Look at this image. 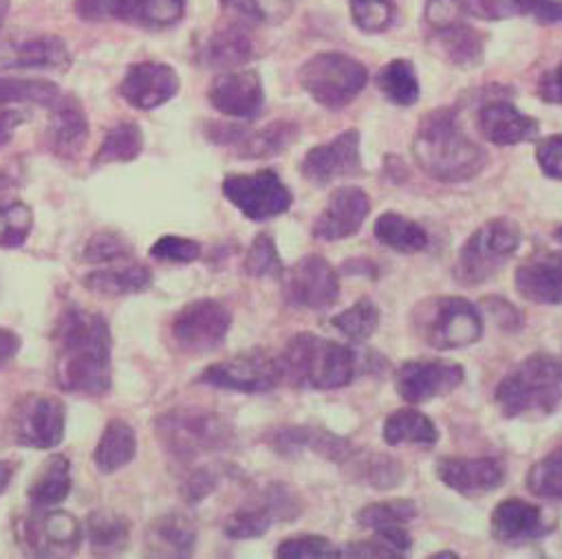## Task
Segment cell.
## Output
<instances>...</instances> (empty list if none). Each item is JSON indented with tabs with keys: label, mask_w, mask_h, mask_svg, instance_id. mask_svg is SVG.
<instances>
[{
	"label": "cell",
	"mask_w": 562,
	"mask_h": 559,
	"mask_svg": "<svg viewBox=\"0 0 562 559\" xmlns=\"http://www.w3.org/2000/svg\"><path fill=\"white\" fill-rule=\"evenodd\" d=\"M56 384L71 395L102 397L111 390V327L102 313L69 305L58 318Z\"/></svg>",
	"instance_id": "obj_1"
},
{
	"label": "cell",
	"mask_w": 562,
	"mask_h": 559,
	"mask_svg": "<svg viewBox=\"0 0 562 559\" xmlns=\"http://www.w3.org/2000/svg\"><path fill=\"white\" fill-rule=\"evenodd\" d=\"M413 155L419 168L441 183H463L487 166L485 150L459 126L457 113L439 109L428 113L413 139Z\"/></svg>",
	"instance_id": "obj_2"
},
{
	"label": "cell",
	"mask_w": 562,
	"mask_h": 559,
	"mask_svg": "<svg viewBox=\"0 0 562 559\" xmlns=\"http://www.w3.org/2000/svg\"><path fill=\"white\" fill-rule=\"evenodd\" d=\"M278 360L292 386L312 390L345 388L358 373V360L351 349L314 333L292 338Z\"/></svg>",
	"instance_id": "obj_3"
},
{
	"label": "cell",
	"mask_w": 562,
	"mask_h": 559,
	"mask_svg": "<svg viewBox=\"0 0 562 559\" xmlns=\"http://www.w3.org/2000/svg\"><path fill=\"white\" fill-rule=\"evenodd\" d=\"M505 419L547 417L562 403V360L536 353L518 364L494 395Z\"/></svg>",
	"instance_id": "obj_4"
},
{
	"label": "cell",
	"mask_w": 562,
	"mask_h": 559,
	"mask_svg": "<svg viewBox=\"0 0 562 559\" xmlns=\"http://www.w3.org/2000/svg\"><path fill=\"white\" fill-rule=\"evenodd\" d=\"M155 432L164 449L181 463L227 449L234 441L229 421L199 408H175L159 414L155 419Z\"/></svg>",
	"instance_id": "obj_5"
},
{
	"label": "cell",
	"mask_w": 562,
	"mask_h": 559,
	"mask_svg": "<svg viewBox=\"0 0 562 559\" xmlns=\"http://www.w3.org/2000/svg\"><path fill=\"white\" fill-rule=\"evenodd\" d=\"M415 335L435 351L472 346L483 335V318L474 305L454 296H437L419 303L411 318Z\"/></svg>",
	"instance_id": "obj_6"
},
{
	"label": "cell",
	"mask_w": 562,
	"mask_h": 559,
	"mask_svg": "<svg viewBox=\"0 0 562 559\" xmlns=\"http://www.w3.org/2000/svg\"><path fill=\"white\" fill-rule=\"evenodd\" d=\"M522 231L516 220L501 216L481 225L461 247L454 277L463 287H479L494 277L516 253Z\"/></svg>",
	"instance_id": "obj_7"
},
{
	"label": "cell",
	"mask_w": 562,
	"mask_h": 559,
	"mask_svg": "<svg viewBox=\"0 0 562 559\" xmlns=\"http://www.w3.org/2000/svg\"><path fill=\"white\" fill-rule=\"evenodd\" d=\"M367 82V67L345 54H318L301 69V84L307 95L329 111L351 104Z\"/></svg>",
	"instance_id": "obj_8"
},
{
	"label": "cell",
	"mask_w": 562,
	"mask_h": 559,
	"mask_svg": "<svg viewBox=\"0 0 562 559\" xmlns=\"http://www.w3.org/2000/svg\"><path fill=\"white\" fill-rule=\"evenodd\" d=\"M221 190L245 218L256 223L283 216L294 203L290 187L269 168L254 174H229Z\"/></svg>",
	"instance_id": "obj_9"
},
{
	"label": "cell",
	"mask_w": 562,
	"mask_h": 559,
	"mask_svg": "<svg viewBox=\"0 0 562 559\" xmlns=\"http://www.w3.org/2000/svg\"><path fill=\"white\" fill-rule=\"evenodd\" d=\"M10 430L21 447L56 449L67 434V406L54 395H27L14 406Z\"/></svg>",
	"instance_id": "obj_10"
},
{
	"label": "cell",
	"mask_w": 562,
	"mask_h": 559,
	"mask_svg": "<svg viewBox=\"0 0 562 559\" xmlns=\"http://www.w3.org/2000/svg\"><path fill=\"white\" fill-rule=\"evenodd\" d=\"M76 14L87 23L117 21L139 30H168L181 23L186 0H76Z\"/></svg>",
	"instance_id": "obj_11"
},
{
	"label": "cell",
	"mask_w": 562,
	"mask_h": 559,
	"mask_svg": "<svg viewBox=\"0 0 562 559\" xmlns=\"http://www.w3.org/2000/svg\"><path fill=\"white\" fill-rule=\"evenodd\" d=\"M283 379L285 375L283 366H280V360L256 351L207 366L199 375L196 384L243 395H262L271 392Z\"/></svg>",
	"instance_id": "obj_12"
},
{
	"label": "cell",
	"mask_w": 562,
	"mask_h": 559,
	"mask_svg": "<svg viewBox=\"0 0 562 559\" xmlns=\"http://www.w3.org/2000/svg\"><path fill=\"white\" fill-rule=\"evenodd\" d=\"M232 327L229 309L212 298L188 303L172 320L170 333L177 346L190 355L216 351Z\"/></svg>",
	"instance_id": "obj_13"
},
{
	"label": "cell",
	"mask_w": 562,
	"mask_h": 559,
	"mask_svg": "<svg viewBox=\"0 0 562 559\" xmlns=\"http://www.w3.org/2000/svg\"><path fill=\"white\" fill-rule=\"evenodd\" d=\"M303 511L299 495L285 484H269L256 500L236 509L223 524L229 539H251L269 531L273 522L296 520Z\"/></svg>",
	"instance_id": "obj_14"
},
{
	"label": "cell",
	"mask_w": 562,
	"mask_h": 559,
	"mask_svg": "<svg viewBox=\"0 0 562 559\" xmlns=\"http://www.w3.org/2000/svg\"><path fill=\"white\" fill-rule=\"evenodd\" d=\"M340 298V277L323 255H305L294 264L285 283V300L292 307L321 311Z\"/></svg>",
	"instance_id": "obj_15"
},
{
	"label": "cell",
	"mask_w": 562,
	"mask_h": 559,
	"mask_svg": "<svg viewBox=\"0 0 562 559\" xmlns=\"http://www.w3.org/2000/svg\"><path fill=\"white\" fill-rule=\"evenodd\" d=\"M463 366L448 360H415L400 366L395 377L397 395L408 403H426L450 395L463 384Z\"/></svg>",
	"instance_id": "obj_16"
},
{
	"label": "cell",
	"mask_w": 562,
	"mask_h": 559,
	"mask_svg": "<svg viewBox=\"0 0 562 559\" xmlns=\"http://www.w3.org/2000/svg\"><path fill=\"white\" fill-rule=\"evenodd\" d=\"M82 526L67 511H41L23 524V541L36 557H71L82 544Z\"/></svg>",
	"instance_id": "obj_17"
},
{
	"label": "cell",
	"mask_w": 562,
	"mask_h": 559,
	"mask_svg": "<svg viewBox=\"0 0 562 559\" xmlns=\"http://www.w3.org/2000/svg\"><path fill=\"white\" fill-rule=\"evenodd\" d=\"M303 174L310 183L321 187L362 172V155H360V133L347 130L338 135L334 141L316 146L307 152L303 161Z\"/></svg>",
	"instance_id": "obj_18"
},
{
	"label": "cell",
	"mask_w": 562,
	"mask_h": 559,
	"mask_svg": "<svg viewBox=\"0 0 562 559\" xmlns=\"http://www.w3.org/2000/svg\"><path fill=\"white\" fill-rule=\"evenodd\" d=\"M181 80L170 65L164 62H137L128 67L120 95L139 111H155L177 98Z\"/></svg>",
	"instance_id": "obj_19"
},
{
	"label": "cell",
	"mask_w": 562,
	"mask_h": 559,
	"mask_svg": "<svg viewBox=\"0 0 562 559\" xmlns=\"http://www.w3.org/2000/svg\"><path fill=\"white\" fill-rule=\"evenodd\" d=\"M299 137V126L292 122H273L260 130H245L238 126L212 124L210 139L218 146H234L243 159H267L288 150Z\"/></svg>",
	"instance_id": "obj_20"
},
{
	"label": "cell",
	"mask_w": 562,
	"mask_h": 559,
	"mask_svg": "<svg viewBox=\"0 0 562 559\" xmlns=\"http://www.w3.org/2000/svg\"><path fill=\"white\" fill-rule=\"evenodd\" d=\"M520 298L533 305H562V251L540 249L531 253L514 273Z\"/></svg>",
	"instance_id": "obj_21"
},
{
	"label": "cell",
	"mask_w": 562,
	"mask_h": 559,
	"mask_svg": "<svg viewBox=\"0 0 562 559\" xmlns=\"http://www.w3.org/2000/svg\"><path fill=\"white\" fill-rule=\"evenodd\" d=\"M207 100L227 117L254 119L265 106L260 76L256 71H225L212 80Z\"/></svg>",
	"instance_id": "obj_22"
},
{
	"label": "cell",
	"mask_w": 562,
	"mask_h": 559,
	"mask_svg": "<svg viewBox=\"0 0 562 559\" xmlns=\"http://www.w3.org/2000/svg\"><path fill=\"white\" fill-rule=\"evenodd\" d=\"M371 214V201L369 194L362 187L345 185L338 187L331 196L325 209L321 212L318 220L314 223V236L321 240H342L364 225V220Z\"/></svg>",
	"instance_id": "obj_23"
},
{
	"label": "cell",
	"mask_w": 562,
	"mask_h": 559,
	"mask_svg": "<svg viewBox=\"0 0 562 559\" xmlns=\"http://www.w3.org/2000/svg\"><path fill=\"white\" fill-rule=\"evenodd\" d=\"M74 58L60 36H27L0 45V67L32 71H67Z\"/></svg>",
	"instance_id": "obj_24"
},
{
	"label": "cell",
	"mask_w": 562,
	"mask_h": 559,
	"mask_svg": "<svg viewBox=\"0 0 562 559\" xmlns=\"http://www.w3.org/2000/svg\"><path fill=\"white\" fill-rule=\"evenodd\" d=\"M439 480L461 493V495H481L498 489L505 482V467L496 458H459L446 456L437 460L435 467Z\"/></svg>",
	"instance_id": "obj_25"
},
{
	"label": "cell",
	"mask_w": 562,
	"mask_h": 559,
	"mask_svg": "<svg viewBox=\"0 0 562 559\" xmlns=\"http://www.w3.org/2000/svg\"><path fill=\"white\" fill-rule=\"evenodd\" d=\"M49 111H52V117L47 124L49 150L65 161H76L85 152L89 141V119L82 104L76 98H60V102Z\"/></svg>",
	"instance_id": "obj_26"
},
{
	"label": "cell",
	"mask_w": 562,
	"mask_h": 559,
	"mask_svg": "<svg viewBox=\"0 0 562 559\" xmlns=\"http://www.w3.org/2000/svg\"><path fill=\"white\" fill-rule=\"evenodd\" d=\"M479 128L496 146H518L536 139L540 133V124L533 117L522 115L514 104L503 100L485 104L479 111Z\"/></svg>",
	"instance_id": "obj_27"
},
{
	"label": "cell",
	"mask_w": 562,
	"mask_h": 559,
	"mask_svg": "<svg viewBox=\"0 0 562 559\" xmlns=\"http://www.w3.org/2000/svg\"><path fill=\"white\" fill-rule=\"evenodd\" d=\"M196 546L194 524L179 513H166L146 528V557H190Z\"/></svg>",
	"instance_id": "obj_28"
},
{
	"label": "cell",
	"mask_w": 562,
	"mask_h": 559,
	"mask_svg": "<svg viewBox=\"0 0 562 559\" xmlns=\"http://www.w3.org/2000/svg\"><path fill=\"white\" fill-rule=\"evenodd\" d=\"M490 528L498 541L533 539L544 533L542 511L527 500L509 498L494 509Z\"/></svg>",
	"instance_id": "obj_29"
},
{
	"label": "cell",
	"mask_w": 562,
	"mask_h": 559,
	"mask_svg": "<svg viewBox=\"0 0 562 559\" xmlns=\"http://www.w3.org/2000/svg\"><path fill=\"white\" fill-rule=\"evenodd\" d=\"M153 271L144 264H126V266H109L95 269L82 277V285L106 298H122V296H137L153 287Z\"/></svg>",
	"instance_id": "obj_30"
},
{
	"label": "cell",
	"mask_w": 562,
	"mask_h": 559,
	"mask_svg": "<svg viewBox=\"0 0 562 559\" xmlns=\"http://www.w3.org/2000/svg\"><path fill=\"white\" fill-rule=\"evenodd\" d=\"M254 58L251 36L238 27L227 25L216 30L201 47V60L210 69H236Z\"/></svg>",
	"instance_id": "obj_31"
},
{
	"label": "cell",
	"mask_w": 562,
	"mask_h": 559,
	"mask_svg": "<svg viewBox=\"0 0 562 559\" xmlns=\"http://www.w3.org/2000/svg\"><path fill=\"white\" fill-rule=\"evenodd\" d=\"M137 456V436L135 430L122 421L111 419L95 445L93 463L102 474H115L128 467Z\"/></svg>",
	"instance_id": "obj_32"
},
{
	"label": "cell",
	"mask_w": 562,
	"mask_h": 559,
	"mask_svg": "<svg viewBox=\"0 0 562 559\" xmlns=\"http://www.w3.org/2000/svg\"><path fill=\"white\" fill-rule=\"evenodd\" d=\"M74 487L71 476V460L65 454H56L45 460V465L34 476L27 495L34 506L52 509L63 504Z\"/></svg>",
	"instance_id": "obj_33"
},
{
	"label": "cell",
	"mask_w": 562,
	"mask_h": 559,
	"mask_svg": "<svg viewBox=\"0 0 562 559\" xmlns=\"http://www.w3.org/2000/svg\"><path fill=\"white\" fill-rule=\"evenodd\" d=\"M273 447L280 452V454H299L301 449L310 447L331 460H347L349 454H351V447H349V441L345 438H338L325 430H312V427H296V430H283L278 432L276 438H273Z\"/></svg>",
	"instance_id": "obj_34"
},
{
	"label": "cell",
	"mask_w": 562,
	"mask_h": 559,
	"mask_svg": "<svg viewBox=\"0 0 562 559\" xmlns=\"http://www.w3.org/2000/svg\"><path fill=\"white\" fill-rule=\"evenodd\" d=\"M87 539L98 557H113L128 548L131 522L111 511H95L87 520Z\"/></svg>",
	"instance_id": "obj_35"
},
{
	"label": "cell",
	"mask_w": 562,
	"mask_h": 559,
	"mask_svg": "<svg viewBox=\"0 0 562 559\" xmlns=\"http://www.w3.org/2000/svg\"><path fill=\"white\" fill-rule=\"evenodd\" d=\"M384 441L393 447L397 445H419L432 447L439 441L437 425L419 410L404 408L393 412L384 423Z\"/></svg>",
	"instance_id": "obj_36"
},
{
	"label": "cell",
	"mask_w": 562,
	"mask_h": 559,
	"mask_svg": "<svg viewBox=\"0 0 562 559\" xmlns=\"http://www.w3.org/2000/svg\"><path fill=\"white\" fill-rule=\"evenodd\" d=\"M373 231H375V238L384 247H389L397 253H417V251H424L428 247L426 229L419 223H415V220H411V218H406L397 212L382 214L375 220Z\"/></svg>",
	"instance_id": "obj_37"
},
{
	"label": "cell",
	"mask_w": 562,
	"mask_h": 559,
	"mask_svg": "<svg viewBox=\"0 0 562 559\" xmlns=\"http://www.w3.org/2000/svg\"><path fill=\"white\" fill-rule=\"evenodd\" d=\"M437 41L441 47V54L454 65V67H463V69H472L476 65H481L483 60V47L485 41L483 36L463 23L450 25L446 30L437 32Z\"/></svg>",
	"instance_id": "obj_38"
},
{
	"label": "cell",
	"mask_w": 562,
	"mask_h": 559,
	"mask_svg": "<svg viewBox=\"0 0 562 559\" xmlns=\"http://www.w3.org/2000/svg\"><path fill=\"white\" fill-rule=\"evenodd\" d=\"M60 87L45 78L0 76V104H36L52 109L60 102Z\"/></svg>",
	"instance_id": "obj_39"
},
{
	"label": "cell",
	"mask_w": 562,
	"mask_h": 559,
	"mask_svg": "<svg viewBox=\"0 0 562 559\" xmlns=\"http://www.w3.org/2000/svg\"><path fill=\"white\" fill-rule=\"evenodd\" d=\"M144 150V133L135 122L115 124L102 139L100 150L93 157L95 166L131 163Z\"/></svg>",
	"instance_id": "obj_40"
},
{
	"label": "cell",
	"mask_w": 562,
	"mask_h": 559,
	"mask_svg": "<svg viewBox=\"0 0 562 559\" xmlns=\"http://www.w3.org/2000/svg\"><path fill=\"white\" fill-rule=\"evenodd\" d=\"M349 474L367 482L375 489H393L404 480V469L402 465L384 454H364V456H353L349 454Z\"/></svg>",
	"instance_id": "obj_41"
},
{
	"label": "cell",
	"mask_w": 562,
	"mask_h": 559,
	"mask_svg": "<svg viewBox=\"0 0 562 559\" xmlns=\"http://www.w3.org/2000/svg\"><path fill=\"white\" fill-rule=\"evenodd\" d=\"M378 87L395 106H413L422 95L417 71L408 60L389 62L378 76Z\"/></svg>",
	"instance_id": "obj_42"
},
{
	"label": "cell",
	"mask_w": 562,
	"mask_h": 559,
	"mask_svg": "<svg viewBox=\"0 0 562 559\" xmlns=\"http://www.w3.org/2000/svg\"><path fill=\"white\" fill-rule=\"evenodd\" d=\"M221 5L240 19L262 25H280L294 14L296 0H221Z\"/></svg>",
	"instance_id": "obj_43"
},
{
	"label": "cell",
	"mask_w": 562,
	"mask_h": 559,
	"mask_svg": "<svg viewBox=\"0 0 562 559\" xmlns=\"http://www.w3.org/2000/svg\"><path fill=\"white\" fill-rule=\"evenodd\" d=\"M380 309L371 298H362L358 300L351 309L342 311L340 316H336L331 320V324L347 335L353 342H367L369 338H373V333L380 327Z\"/></svg>",
	"instance_id": "obj_44"
},
{
	"label": "cell",
	"mask_w": 562,
	"mask_h": 559,
	"mask_svg": "<svg viewBox=\"0 0 562 559\" xmlns=\"http://www.w3.org/2000/svg\"><path fill=\"white\" fill-rule=\"evenodd\" d=\"M419 509L411 500H386L367 504L356 513V522L364 528H384V526H404L417 517Z\"/></svg>",
	"instance_id": "obj_45"
},
{
	"label": "cell",
	"mask_w": 562,
	"mask_h": 559,
	"mask_svg": "<svg viewBox=\"0 0 562 559\" xmlns=\"http://www.w3.org/2000/svg\"><path fill=\"white\" fill-rule=\"evenodd\" d=\"M527 489L544 500H562V445L529 469Z\"/></svg>",
	"instance_id": "obj_46"
},
{
	"label": "cell",
	"mask_w": 562,
	"mask_h": 559,
	"mask_svg": "<svg viewBox=\"0 0 562 559\" xmlns=\"http://www.w3.org/2000/svg\"><path fill=\"white\" fill-rule=\"evenodd\" d=\"M34 229V212L30 205L16 201L0 205V247L16 249L27 242Z\"/></svg>",
	"instance_id": "obj_47"
},
{
	"label": "cell",
	"mask_w": 562,
	"mask_h": 559,
	"mask_svg": "<svg viewBox=\"0 0 562 559\" xmlns=\"http://www.w3.org/2000/svg\"><path fill=\"white\" fill-rule=\"evenodd\" d=\"M395 0H351V19L364 34H382L395 23Z\"/></svg>",
	"instance_id": "obj_48"
},
{
	"label": "cell",
	"mask_w": 562,
	"mask_h": 559,
	"mask_svg": "<svg viewBox=\"0 0 562 559\" xmlns=\"http://www.w3.org/2000/svg\"><path fill=\"white\" fill-rule=\"evenodd\" d=\"M245 271L251 277H280L285 273L283 260L278 255L273 238L262 231L254 238L247 255H245Z\"/></svg>",
	"instance_id": "obj_49"
},
{
	"label": "cell",
	"mask_w": 562,
	"mask_h": 559,
	"mask_svg": "<svg viewBox=\"0 0 562 559\" xmlns=\"http://www.w3.org/2000/svg\"><path fill=\"white\" fill-rule=\"evenodd\" d=\"M463 14L481 21H505L512 16H527L533 0H461Z\"/></svg>",
	"instance_id": "obj_50"
},
{
	"label": "cell",
	"mask_w": 562,
	"mask_h": 559,
	"mask_svg": "<svg viewBox=\"0 0 562 559\" xmlns=\"http://www.w3.org/2000/svg\"><path fill=\"white\" fill-rule=\"evenodd\" d=\"M133 253L131 240H126L117 231H98L95 236L89 238L85 244V260L91 264H106V262H117L124 260Z\"/></svg>",
	"instance_id": "obj_51"
},
{
	"label": "cell",
	"mask_w": 562,
	"mask_h": 559,
	"mask_svg": "<svg viewBox=\"0 0 562 559\" xmlns=\"http://www.w3.org/2000/svg\"><path fill=\"white\" fill-rule=\"evenodd\" d=\"M278 559H329L340 557V550L321 535H301L290 537L276 548Z\"/></svg>",
	"instance_id": "obj_52"
},
{
	"label": "cell",
	"mask_w": 562,
	"mask_h": 559,
	"mask_svg": "<svg viewBox=\"0 0 562 559\" xmlns=\"http://www.w3.org/2000/svg\"><path fill=\"white\" fill-rule=\"evenodd\" d=\"M150 255L161 262H175V264H190L201 258V244L192 238L181 236H161L153 247Z\"/></svg>",
	"instance_id": "obj_53"
},
{
	"label": "cell",
	"mask_w": 562,
	"mask_h": 559,
	"mask_svg": "<svg viewBox=\"0 0 562 559\" xmlns=\"http://www.w3.org/2000/svg\"><path fill=\"white\" fill-rule=\"evenodd\" d=\"M216 484H218V474L212 467H199L183 480L181 491L188 504H199L216 489Z\"/></svg>",
	"instance_id": "obj_54"
},
{
	"label": "cell",
	"mask_w": 562,
	"mask_h": 559,
	"mask_svg": "<svg viewBox=\"0 0 562 559\" xmlns=\"http://www.w3.org/2000/svg\"><path fill=\"white\" fill-rule=\"evenodd\" d=\"M536 159L540 170L555 181H562V133L544 137L536 146Z\"/></svg>",
	"instance_id": "obj_55"
},
{
	"label": "cell",
	"mask_w": 562,
	"mask_h": 559,
	"mask_svg": "<svg viewBox=\"0 0 562 559\" xmlns=\"http://www.w3.org/2000/svg\"><path fill=\"white\" fill-rule=\"evenodd\" d=\"M461 0H428L426 3V21L439 32L450 25L461 23L463 19Z\"/></svg>",
	"instance_id": "obj_56"
},
{
	"label": "cell",
	"mask_w": 562,
	"mask_h": 559,
	"mask_svg": "<svg viewBox=\"0 0 562 559\" xmlns=\"http://www.w3.org/2000/svg\"><path fill=\"white\" fill-rule=\"evenodd\" d=\"M340 557H375V559H397L402 557L397 550H393L382 537H373L367 541H351L340 550Z\"/></svg>",
	"instance_id": "obj_57"
},
{
	"label": "cell",
	"mask_w": 562,
	"mask_h": 559,
	"mask_svg": "<svg viewBox=\"0 0 562 559\" xmlns=\"http://www.w3.org/2000/svg\"><path fill=\"white\" fill-rule=\"evenodd\" d=\"M538 98L547 104H562V62L540 78Z\"/></svg>",
	"instance_id": "obj_58"
},
{
	"label": "cell",
	"mask_w": 562,
	"mask_h": 559,
	"mask_svg": "<svg viewBox=\"0 0 562 559\" xmlns=\"http://www.w3.org/2000/svg\"><path fill=\"white\" fill-rule=\"evenodd\" d=\"M529 14L540 25H562V0H533Z\"/></svg>",
	"instance_id": "obj_59"
},
{
	"label": "cell",
	"mask_w": 562,
	"mask_h": 559,
	"mask_svg": "<svg viewBox=\"0 0 562 559\" xmlns=\"http://www.w3.org/2000/svg\"><path fill=\"white\" fill-rule=\"evenodd\" d=\"M23 349V340L19 333H14L12 329L0 327V368L8 366L10 362L16 360V355Z\"/></svg>",
	"instance_id": "obj_60"
},
{
	"label": "cell",
	"mask_w": 562,
	"mask_h": 559,
	"mask_svg": "<svg viewBox=\"0 0 562 559\" xmlns=\"http://www.w3.org/2000/svg\"><path fill=\"white\" fill-rule=\"evenodd\" d=\"M25 119H27V115L21 113V111H3V113H0V148H5L14 139L16 130L25 124Z\"/></svg>",
	"instance_id": "obj_61"
},
{
	"label": "cell",
	"mask_w": 562,
	"mask_h": 559,
	"mask_svg": "<svg viewBox=\"0 0 562 559\" xmlns=\"http://www.w3.org/2000/svg\"><path fill=\"white\" fill-rule=\"evenodd\" d=\"M14 474H16V465H14V463L0 460V493H3V491L10 487Z\"/></svg>",
	"instance_id": "obj_62"
},
{
	"label": "cell",
	"mask_w": 562,
	"mask_h": 559,
	"mask_svg": "<svg viewBox=\"0 0 562 559\" xmlns=\"http://www.w3.org/2000/svg\"><path fill=\"white\" fill-rule=\"evenodd\" d=\"M553 238H555L558 242H562V225H560V227L553 231Z\"/></svg>",
	"instance_id": "obj_63"
},
{
	"label": "cell",
	"mask_w": 562,
	"mask_h": 559,
	"mask_svg": "<svg viewBox=\"0 0 562 559\" xmlns=\"http://www.w3.org/2000/svg\"><path fill=\"white\" fill-rule=\"evenodd\" d=\"M435 557H457V552H437Z\"/></svg>",
	"instance_id": "obj_64"
}]
</instances>
